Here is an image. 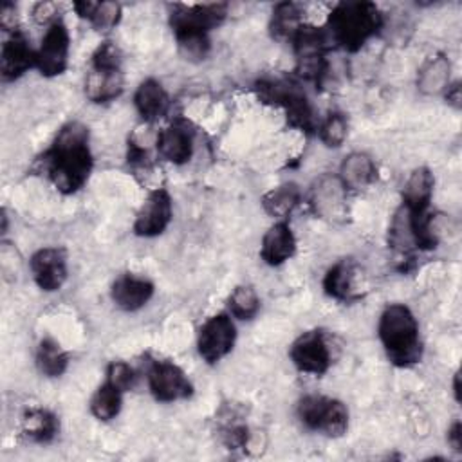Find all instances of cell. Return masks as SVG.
<instances>
[{"label": "cell", "mask_w": 462, "mask_h": 462, "mask_svg": "<svg viewBox=\"0 0 462 462\" xmlns=\"http://www.w3.org/2000/svg\"><path fill=\"white\" fill-rule=\"evenodd\" d=\"M38 162L58 191L65 195L79 191L88 180L94 162L88 128L78 121L63 125Z\"/></svg>", "instance_id": "6da1fadb"}, {"label": "cell", "mask_w": 462, "mask_h": 462, "mask_svg": "<svg viewBox=\"0 0 462 462\" xmlns=\"http://www.w3.org/2000/svg\"><path fill=\"white\" fill-rule=\"evenodd\" d=\"M258 94L263 99L280 105L292 126L305 132L312 130V110L305 92H301L298 85L289 81H260Z\"/></svg>", "instance_id": "ba28073f"}, {"label": "cell", "mask_w": 462, "mask_h": 462, "mask_svg": "<svg viewBox=\"0 0 462 462\" xmlns=\"http://www.w3.org/2000/svg\"><path fill=\"white\" fill-rule=\"evenodd\" d=\"M453 395H455V401L458 402L460 401V374L455 372L453 375Z\"/></svg>", "instance_id": "f35d334b"}, {"label": "cell", "mask_w": 462, "mask_h": 462, "mask_svg": "<svg viewBox=\"0 0 462 462\" xmlns=\"http://www.w3.org/2000/svg\"><path fill=\"white\" fill-rule=\"evenodd\" d=\"M134 105H135L137 114L143 117V121L152 125L153 121H157L161 116L166 114L170 97H168L164 87L161 85V81L148 78L139 83V87L134 94Z\"/></svg>", "instance_id": "ffe728a7"}, {"label": "cell", "mask_w": 462, "mask_h": 462, "mask_svg": "<svg viewBox=\"0 0 462 462\" xmlns=\"http://www.w3.org/2000/svg\"><path fill=\"white\" fill-rule=\"evenodd\" d=\"M296 415L307 430L319 431L327 437H341L348 430V408L334 397L305 395L298 401Z\"/></svg>", "instance_id": "5b68a950"}, {"label": "cell", "mask_w": 462, "mask_h": 462, "mask_svg": "<svg viewBox=\"0 0 462 462\" xmlns=\"http://www.w3.org/2000/svg\"><path fill=\"white\" fill-rule=\"evenodd\" d=\"M377 336L390 363L408 368L420 361L422 343L419 323L410 307L404 303H390L379 316Z\"/></svg>", "instance_id": "3957f363"}, {"label": "cell", "mask_w": 462, "mask_h": 462, "mask_svg": "<svg viewBox=\"0 0 462 462\" xmlns=\"http://www.w3.org/2000/svg\"><path fill=\"white\" fill-rule=\"evenodd\" d=\"M229 314L236 319H253L260 310V298L251 285H238L227 300Z\"/></svg>", "instance_id": "4dcf8cb0"}, {"label": "cell", "mask_w": 462, "mask_h": 462, "mask_svg": "<svg viewBox=\"0 0 462 462\" xmlns=\"http://www.w3.org/2000/svg\"><path fill=\"white\" fill-rule=\"evenodd\" d=\"M289 357L298 372L309 375H323L334 359L327 332L314 328L300 334L289 348Z\"/></svg>", "instance_id": "8992f818"}, {"label": "cell", "mask_w": 462, "mask_h": 462, "mask_svg": "<svg viewBox=\"0 0 462 462\" xmlns=\"http://www.w3.org/2000/svg\"><path fill=\"white\" fill-rule=\"evenodd\" d=\"M125 90L123 70L90 69L85 78V96L92 103H110Z\"/></svg>", "instance_id": "603a6c76"}, {"label": "cell", "mask_w": 462, "mask_h": 462, "mask_svg": "<svg viewBox=\"0 0 462 462\" xmlns=\"http://www.w3.org/2000/svg\"><path fill=\"white\" fill-rule=\"evenodd\" d=\"M29 269L34 283L43 292H56L63 287L69 276L67 253L61 247L47 245L32 253L29 260Z\"/></svg>", "instance_id": "7c38bea8"}, {"label": "cell", "mask_w": 462, "mask_h": 462, "mask_svg": "<svg viewBox=\"0 0 462 462\" xmlns=\"http://www.w3.org/2000/svg\"><path fill=\"white\" fill-rule=\"evenodd\" d=\"M301 200V191L294 182H283L273 189H269L262 197V208L267 215L276 220H287V217L294 211V208Z\"/></svg>", "instance_id": "d4e9b609"}, {"label": "cell", "mask_w": 462, "mask_h": 462, "mask_svg": "<svg viewBox=\"0 0 462 462\" xmlns=\"http://www.w3.org/2000/svg\"><path fill=\"white\" fill-rule=\"evenodd\" d=\"M303 25V11L294 2H282L273 9L269 29L276 40L292 42L298 29Z\"/></svg>", "instance_id": "484cf974"}, {"label": "cell", "mask_w": 462, "mask_h": 462, "mask_svg": "<svg viewBox=\"0 0 462 462\" xmlns=\"http://www.w3.org/2000/svg\"><path fill=\"white\" fill-rule=\"evenodd\" d=\"M70 51V34L67 25L58 20L51 23L42 38L40 47L36 49V69L45 78H54L65 72L69 65Z\"/></svg>", "instance_id": "30bf717a"}, {"label": "cell", "mask_w": 462, "mask_h": 462, "mask_svg": "<svg viewBox=\"0 0 462 462\" xmlns=\"http://www.w3.org/2000/svg\"><path fill=\"white\" fill-rule=\"evenodd\" d=\"M448 444H449L457 453H462V424H460V420H455V422L448 428Z\"/></svg>", "instance_id": "8d00e7d4"}, {"label": "cell", "mask_w": 462, "mask_h": 462, "mask_svg": "<svg viewBox=\"0 0 462 462\" xmlns=\"http://www.w3.org/2000/svg\"><path fill=\"white\" fill-rule=\"evenodd\" d=\"M357 267L352 260L336 262L323 276V291L327 296L346 301L357 294Z\"/></svg>", "instance_id": "7402d4cb"}, {"label": "cell", "mask_w": 462, "mask_h": 462, "mask_svg": "<svg viewBox=\"0 0 462 462\" xmlns=\"http://www.w3.org/2000/svg\"><path fill=\"white\" fill-rule=\"evenodd\" d=\"M90 413L97 419V420H112L119 415L121 406H123V392L119 388H116L110 383H103L94 395L90 397Z\"/></svg>", "instance_id": "f1b7e54d"}, {"label": "cell", "mask_w": 462, "mask_h": 462, "mask_svg": "<svg viewBox=\"0 0 462 462\" xmlns=\"http://www.w3.org/2000/svg\"><path fill=\"white\" fill-rule=\"evenodd\" d=\"M58 13H60V7H58V4H54V2H38V4H34V7H32V18H34L38 23L47 25V27H49L51 23H54V22L60 20Z\"/></svg>", "instance_id": "e575fe53"}, {"label": "cell", "mask_w": 462, "mask_h": 462, "mask_svg": "<svg viewBox=\"0 0 462 462\" xmlns=\"http://www.w3.org/2000/svg\"><path fill=\"white\" fill-rule=\"evenodd\" d=\"M60 430L58 417L47 408H29L22 417L23 435L38 444L51 442Z\"/></svg>", "instance_id": "cb8c5ba5"}, {"label": "cell", "mask_w": 462, "mask_h": 462, "mask_svg": "<svg viewBox=\"0 0 462 462\" xmlns=\"http://www.w3.org/2000/svg\"><path fill=\"white\" fill-rule=\"evenodd\" d=\"M227 13L226 4H177L170 13V25L179 52L189 61H200L209 52V31L218 27Z\"/></svg>", "instance_id": "7a4b0ae2"}, {"label": "cell", "mask_w": 462, "mask_h": 462, "mask_svg": "<svg viewBox=\"0 0 462 462\" xmlns=\"http://www.w3.org/2000/svg\"><path fill=\"white\" fill-rule=\"evenodd\" d=\"M173 218L171 195L164 188L152 189L141 204L135 220L134 233L143 238H153L166 231Z\"/></svg>", "instance_id": "8fae6325"}, {"label": "cell", "mask_w": 462, "mask_h": 462, "mask_svg": "<svg viewBox=\"0 0 462 462\" xmlns=\"http://www.w3.org/2000/svg\"><path fill=\"white\" fill-rule=\"evenodd\" d=\"M31 67H36V51L31 47L23 32H9L0 52V72L4 81L18 79Z\"/></svg>", "instance_id": "9a60e30c"}, {"label": "cell", "mask_w": 462, "mask_h": 462, "mask_svg": "<svg viewBox=\"0 0 462 462\" xmlns=\"http://www.w3.org/2000/svg\"><path fill=\"white\" fill-rule=\"evenodd\" d=\"M235 341L236 327L231 314L218 312L200 325L197 334V350L208 365H215L233 350Z\"/></svg>", "instance_id": "52a82bcc"}, {"label": "cell", "mask_w": 462, "mask_h": 462, "mask_svg": "<svg viewBox=\"0 0 462 462\" xmlns=\"http://www.w3.org/2000/svg\"><path fill=\"white\" fill-rule=\"evenodd\" d=\"M444 96H446L448 105H451L453 108H460V105H462V92H460V83H458V81L453 83V85H449V87L446 88Z\"/></svg>", "instance_id": "74e56055"}, {"label": "cell", "mask_w": 462, "mask_h": 462, "mask_svg": "<svg viewBox=\"0 0 462 462\" xmlns=\"http://www.w3.org/2000/svg\"><path fill=\"white\" fill-rule=\"evenodd\" d=\"M155 285L150 278L135 274V273H125L117 276L110 287V298L121 310L135 312L143 309L153 296Z\"/></svg>", "instance_id": "2e32d148"}, {"label": "cell", "mask_w": 462, "mask_h": 462, "mask_svg": "<svg viewBox=\"0 0 462 462\" xmlns=\"http://www.w3.org/2000/svg\"><path fill=\"white\" fill-rule=\"evenodd\" d=\"M383 27V14L374 2H339L328 14L330 40L346 52L359 51Z\"/></svg>", "instance_id": "277c9868"}, {"label": "cell", "mask_w": 462, "mask_h": 462, "mask_svg": "<svg viewBox=\"0 0 462 462\" xmlns=\"http://www.w3.org/2000/svg\"><path fill=\"white\" fill-rule=\"evenodd\" d=\"M388 242L393 249H397L401 253H410L413 247H417L415 235H413L411 215L402 206L395 211L393 220L390 224Z\"/></svg>", "instance_id": "f546056e"}, {"label": "cell", "mask_w": 462, "mask_h": 462, "mask_svg": "<svg viewBox=\"0 0 462 462\" xmlns=\"http://www.w3.org/2000/svg\"><path fill=\"white\" fill-rule=\"evenodd\" d=\"M123 56L114 42H103L96 47L90 58V69L97 70H121Z\"/></svg>", "instance_id": "d6a6232c"}, {"label": "cell", "mask_w": 462, "mask_h": 462, "mask_svg": "<svg viewBox=\"0 0 462 462\" xmlns=\"http://www.w3.org/2000/svg\"><path fill=\"white\" fill-rule=\"evenodd\" d=\"M36 366L45 377H60L69 366V354L52 337H43L36 346Z\"/></svg>", "instance_id": "83f0119b"}, {"label": "cell", "mask_w": 462, "mask_h": 462, "mask_svg": "<svg viewBox=\"0 0 462 462\" xmlns=\"http://www.w3.org/2000/svg\"><path fill=\"white\" fill-rule=\"evenodd\" d=\"M435 177L430 168L419 166L415 168L404 182L402 188V208L408 209L413 217H420L428 213L431 197H433Z\"/></svg>", "instance_id": "ac0fdd59"}, {"label": "cell", "mask_w": 462, "mask_h": 462, "mask_svg": "<svg viewBox=\"0 0 462 462\" xmlns=\"http://www.w3.org/2000/svg\"><path fill=\"white\" fill-rule=\"evenodd\" d=\"M451 63L446 54L435 52L424 60L417 74V90L424 96L444 94L451 85Z\"/></svg>", "instance_id": "d6986e66"}, {"label": "cell", "mask_w": 462, "mask_h": 462, "mask_svg": "<svg viewBox=\"0 0 462 462\" xmlns=\"http://www.w3.org/2000/svg\"><path fill=\"white\" fill-rule=\"evenodd\" d=\"M157 153L171 164H186L193 157L195 130L186 119H175L157 132Z\"/></svg>", "instance_id": "5bb4252c"}, {"label": "cell", "mask_w": 462, "mask_h": 462, "mask_svg": "<svg viewBox=\"0 0 462 462\" xmlns=\"http://www.w3.org/2000/svg\"><path fill=\"white\" fill-rule=\"evenodd\" d=\"M337 177L346 189H365L377 179V166L374 159L365 152L348 153L341 164Z\"/></svg>", "instance_id": "44dd1931"}, {"label": "cell", "mask_w": 462, "mask_h": 462, "mask_svg": "<svg viewBox=\"0 0 462 462\" xmlns=\"http://www.w3.org/2000/svg\"><path fill=\"white\" fill-rule=\"evenodd\" d=\"M0 25L4 27V31L14 32L16 29V7L11 2H4L2 9H0Z\"/></svg>", "instance_id": "d590c367"}, {"label": "cell", "mask_w": 462, "mask_h": 462, "mask_svg": "<svg viewBox=\"0 0 462 462\" xmlns=\"http://www.w3.org/2000/svg\"><path fill=\"white\" fill-rule=\"evenodd\" d=\"M135 379H137V375L126 361H112L106 366V379L105 381L114 384L116 388H119L123 393L134 388Z\"/></svg>", "instance_id": "836d02e7"}, {"label": "cell", "mask_w": 462, "mask_h": 462, "mask_svg": "<svg viewBox=\"0 0 462 462\" xmlns=\"http://www.w3.org/2000/svg\"><path fill=\"white\" fill-rule=\"evenodd\" d=\"M319 141L327 148H339L348 135V119L341 112H330L318 126Z\"/></svg>", "instance_id": "1f68e13d"}, {"label": "cell", "mask_w": 462, "mask_h": 462, "mask_svg": "<svg viewBox=\"0 0 462 462\" xmlns=\"http://www.w3.org/2000/svg\"><path fill=\"white\" fill-rule=\"evenodd\" d=\"M148 388L155 401L159 402H175L191 397L193 384L188 379L186 372L173 361L155 359L146 370Z\"/></svg>", "instance_id": "9c48e42d"}, {"label": "cell", "mask_w": 462, "mask_h": 462, "mask_svg": "<svg viewBox=\"0 0 462 462\" xmlns=\"http://www.w3.org/2000/svg\"><path fill=\"white\" fill-rule=\"evenodd\" d=\"M74 11L78 13L79 18L87 20L92 23L96 29H112L119 18H121V5L116 2H90V0H81L76 2Z\"/></svg>", "instance_id": "4316f807"}, {"label": "cell", "mask_w": 462, "mask_h": 462, "mask_svg": "<svg viewBox=\"0 0 462 462\" xmlns=\"http://www.w3.org/2000/svg\"><path fill=\"white\" fill-rule=\"evenodd\" d=\"M296 253V236L287 220H276L262 236L260 256L271 265L278 267L285 263Z\"/></svg>", "instance_id": "e0dca14e"}, {"label": "cell", "mask_w": 462, "mask_h": 462, "mask_svg": "<svg viewBox=\"0 0 462 462\" xmlns=\"http://www.w3.org/2000/svg\"><path fill=\"white\" fill-rule=\"evenodd\" d=\"M346 188L337 177V173H323L319 175L309 193V204L316 217L336 220L346 211Z\"/></svg>", "instance_id": "4fadbf2b"}]
</instances>
